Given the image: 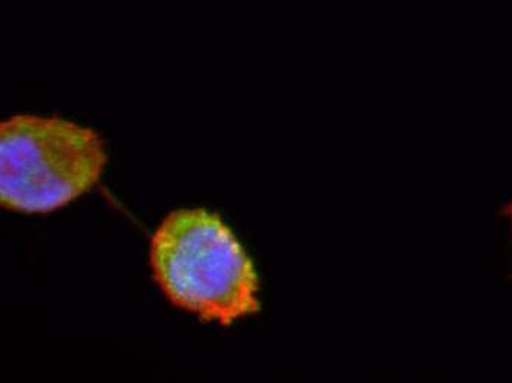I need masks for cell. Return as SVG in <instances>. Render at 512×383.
I'll return each mask as SVG.
<instances>
[{"instance_id":"1","label":"cell","mask_w":512,"mask_h":383,"mask_svg":"<svg viewBox=\"0 0 512 383\" xmlns=\"http://www.w3.org/2000/svg\"><path fill=\"white\" fill-rule=\"evenodd\" d=\"M151 266L168 301L204 322L230 326L261 310L251 257L230 227L204 208L165 217L152 236Z\"/></svg>"},{"instance_id":"2","label":"cell","mask_w":512,"mask_h":383,"mask_svg":"<svg viewBox=\"0 0 512 383\" xmlns=\"http://www.w3.org/2000/svg\"><path fill=\"white\" fill-rule=\"evenodd\" d=\"M106 163L101 136L74 121L20 114L0 124V201L8 210L65 207L101 180Z\"/></svg>"},{"instance_id":"3","label":"cell","mask_w":512,"mask_h":383,"mask_svg":"<svg viewBox=\"0 0 512 383\" xmlns=\"http://www.w3.org/2000/svg\"><path fill=\"white\" fill-rule=\"evenodd\" d=\"M510 217H511V220H512V204H511V207H510Z\"/></svg>"}]
</instances>
